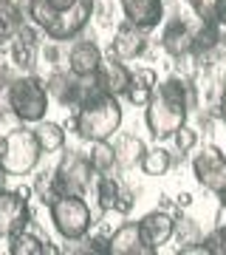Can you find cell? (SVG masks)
Instances as JSON below:
<instances>
[{
	"mask_svg": "<svg viewBox=\"0 0 226 255\" xmlns=\"http://www.w3.org/2000/svg\"><path fill=\"white\" fill-rule=\"evenodd\" d=\"M54 179L63 193H79L88 196L93 182H96V170L90 164V156L82 150H68L54 167Z\"/></svg>",
	"mask_w": 226,
	"mask_h": 255,
	"instance_id": "cell-6",
	"label": "cell"
},
{
	"mask_svg": "<svg viewBox=\"0 0 226 255\" xmlns=\"http://www.w3.org/2000/svg\"><path fill=\"white\" fill-rule=\"evenodd\" d=\"M6 100H9V108L17 114V119L23 125L43 122L45 114H48V105H51L48 88H45V82L37 74H20L17 80L6 88Z\"/></svg>",
	"mask_w": 226,
	"mask_h": 255,
	"instance_id": "cell-5",
	"label": "cell"
},
{
	"mask_svg": "<svg viewBox=\"0 0 226 255\" xmlns=\"http://www.w3.org/2000/svg\"><path fill=\"white\" fill-rule=\"evenodd\" d=\"M139 167H142L145 176H150V179L167 176L172 170V153L167 150V147H161V145H153V147H147V150H145Z\"/></svg>",
	"mask_w": 226,
	"mask_h": 255,
	"instance_id": "cell-19",
	"label": "cell"
},
{
	"mask_svg": "<svg viewBox=\"0 0 226 255\" xmlns=\"http://www.w3.org/2000/svg\"><path fill=\"white\" fill-rule=\"evenodd\" d=\"M122 187H125V184L119 182L113 173H96V182H93V187H90L93 199H96V207L99 210H113Z\"/></svg>",
	"mask_w": 226,
	"mask_h": 255,
	"instance_id": "cell-18",
	"label": "cell"
},
{
	"mask_svg": "<svg viewBox=\"0 0 226 255\" xmlns=\"http://www.w3.org/2000/svg\"><path fill=\"white\" fill-rule=\"evenodd\" d=\"M192 204H195V199H192V193L181 190L178 196H175V207H178V210H190Z\"/></svg>",
	"mask_w": 226,
	"mask_h": 255,
	"instance_id": "cell-30",
	"label": "cell"
},
{
	"mask_svg": "<svg viewBox=\"0 0 226 255\" xmlns=\"http://www.w3.org/2000/svg\"><path fill=\"white\" fill-rule=\"evenodd\" d=\"M161 48L164 54L172 57V60H181V57L192 54V43H195V28L190 26V20L178 17V14H170L164 17L161 26Z\"/></svg>",
	"mask_w": 226,
	"mask_h": 255,
	"instance_id": "cell-9",
	"label": "cell"
},
{
	"mask_svg": "<svg viewBox=\"0 0 226 255\" xmlns=\"http://www.w3.org/2000/svg\"><path fill=\"white\" fill-rule=\"evenodd\" d=\"M201 142V133H198V128H192V125H181L175 133H172V145H175V153L181 156H187L192 153L195 147H198Z\"/></svg>",
	"mask_w": 226,
	"mask_h": 255,
	"instance_id": "cell-24",
	"label": "cell"
},
{
	"mask_svg": "<svg viewBox=\"0 0 226 255\" xmlns=\"http://www.w3.org/2000/svg\"><path fill=\"white\" fill-rule=\"evenodd\" d=\"M153 91H155V88H153ZM153 91L139 88V85H130V91H127V102H130V105H136V108H145L147 102H150V97H153Z\"/></svg>",
	"mask_w": 226,
	"mask_h": 255,
	"instance_id": "cell-29",
	"label": "cell"
},
{
	"mask_svg": "<svg viewBox=\"0 0 226 255\" xmlns=\"http://www.w3.org/2000/svg\"><path fill=\"white\" fill-rule=\"evenodd\" d=\"M31 187H17V190H0V238L9 241L14 233L28 227L31 221V204H28V196H31Z\"/></svg>",
	"mask_w": 226,
	"mask_h": 255,
	"instance_id": "cell-7",
	"label": "cell"
},
{
	"mask_svg": "<svg viewBox=\"0 0 226 255\" xmlns=\"http://www.w3.org/2000/svg\"><path fill=\"white\" fill-rule=\"evenodd\" d=\"M190 3L192 14L201 20H218V11H221V0H187Z\"/></svg>",
	"mask_w": 226,
	"mask_h": 255,
	"instance_id": "cell-25",
	"label": "cell"
},
{
	"mask_svg": "<svg viewBox=\"0 0 226 255\" xmlns=\"http://www.w3.org/2000/svg\"><path fill=\"white\" fill-rule=\"evenodd\" d=\"M119 6H122V14H125L122 20L147 31V34L161 26L164 17H167L164 0H119Z\"/></svg>",
	"mask_w": 226,
	"mask_h": 255,
	"instance_id": "cell-10",
	"label": "cell"
},
{
	"mask_svg": "<svg viewBox=\"0 0 226 255\" xmlns=\"http://www.w3.org/2000/svg\"><path fill=\"white\" fill-rule=\"evenodd\" d=\"M90 164H93V170L96 173H113L119 170L116 164V153H113V145L108 142H90Z\"/></svg>",
	"mask_w": 226,
	"mask_h": 255,
	"instance_id": "cell-22",
	"label": "cell"
},
{
	"mask_svg": "<svg viewBox=\"0 0 226 255\" xmlns=\"http://www.w3.org/2000/svg\"><path fill=\"white\" fill-rule=\"evenodd\" d=\"M130 85H139V88H147V91H153L155 85H158V71L155 68H136L133 71V82Z\"/></svg>",
	"mask_w": 226,
	"mask_h": 255,
	"instance_id": "cell-27",
	"label": "cell"
},
{
	"mask_svg": "<svg viewBox=\"0 0 226 255\" xmlns=\"http://www.w3.org/2000/svg\"><path fill=\"white\" fill-rule=\"evenodd\" d=\"M48 219L63 241H79L96 227V216L79 193H63L54 204H48Z\"/></svg>",
	"mask_w": 226,
	"mask_h": 255,
	"instance_id": "cell-4",
	"label": "cell"
},
{
	"mask_svg": "<svg viewBox=\"0 0 226 255\" xmlns=\"http://www.w3.org/2000/svg\"><path fill=\"white\" fill-rule=\"evenodd\" d=\"M37 54H40V43H31V40H20L14 37L9 46V60L17 65L23 74H31L37 65Z\"/></svg>",
	"mask_w": 226,
	"mask_h": 255,
	"instance_id": "cell-20",
	"label": "cell"
},
{
	"mask_svg": "<svg viewBox=\"0 0 226 255\" xmlns=\"http://www.w3.org/2000/svg\"><path fill=\"white\" fill-rule=\"evenodd\" d=\"M108 255H155L142 238L139 221H122L108 236Z\"/></svg>",
	"mask_w": 226,
	"mask_h": 255,
	"instance_id": "cell-15",
	"label": "cell"
},
{
	"mask_svg": "<svg viewBox=\"0 0 226 255\" xmlns=\"http://www.w3.org/2000/svg\"><path fill=\"white\" fill-rule=\"evenodd\" d=\"M175 241H178V247H187V244H198V241H204V233H201L198 221L195 219H184V216H178V221H175Z\"/></svg>",
	"mask_w": 226,
	"mask_h": 255,
	"instance_id": "cell-23",
	"label": "cell"
},
{
	"mask_svg": "<svg viewBox=\"0 0 226 255\" xmlns=\"http://www.w3.org/2000/svg\"><path fill=\"white\" fill-rule=\"evenodd\" d=\"M175 221H178V213H170V210H150L147 216H142L139 221V230H142V238L147 241V247L158 253L167 241H172L175 236Z\"/></svg>",
	"mask_w": 226,
	"mask_h": 255,
	"instance_id": "cell-11",
	"label": "cell"
},
{
	"mask_svg": "<svg viewBox=\"0 0 226 255\" xmlns=\"http://www.w3.org/2000/svg\"><path fill=\"white\" fill-rule=\"evenodd\" d=\"M45 241L48 238H40L34 233H28L26 230H20L14 236L9 238V255H45Z\"/></svg>",
	"mask_w": 226,
	"mask_h": 255,
	"instance_id": "cell-21",
	"label": "cell"
},
{
	"mask_svg": "<svg viewBox=\"0 0 226 255\" xmlns=\"http://www.w3.org/2000/svg\"><path fill=\"white\" fill-rule=\"evenodd\" d=\"M122 119H125V111L119 105V97L99 91L93 97H88L79 108L74 111L68 125L85 142H108V139H113L119 133Z\"/></svg>",
	"mask_w": 226,
	"mask_h": 255,
	"instance_id": "cell-2",
	"label": "cell"
},
{
	"mask_svg": "<svg viewBox=\"0 0 226 255\" xmlns=\"http://www.w3.org/2000/svg\"><path fill=\"white\" fill-rule=\"evenodd\" d=\"M218 23L224 26V31H226V0H221V11H218Z\"/></svg>",
	"mask_w": 226,
	"mask_h": 255,
	"instance_id": "cell-31",
	"label": "cell"
},
{
	"mask_svg": "<svg viewBox=\"0 0 226 255\" xmlns=\"http://www.w3.org/2000/svg\"><path fill=\"white\" fill-rule=\"evenodd\" d=\"M133 207H136V193L127 190V187H122V193H119L113 210H116L119 216H130V210H133Z\"/></svg>",
	"mask_w": 226,
	"mask_h": 255,
	"instance_id": "cell-28",
	"label": "cell"
},
{
	"mask_svg": "<svg viewBox=\"0 0 226 255\" xmlns=\"http://www.w3.org/2000/svg\"><path fill=\"white\" fill-rule=\"evenodd\" d=\"M218 119H221V122H226V100L218 102Z\"/></svg>",
	"mask_w": 226,
	"mask_h": 255,
	"instance_id": "cell-32",
	"label": "cell"
},
{
	"mask_svg": "<svg viewBox=\"0 0 226 255\" xmlns=\"http://www.w3.org/2000/svg\"><path fill=\"white\" fill-rule=\"evenodd\" d=\"M40 159H43V147L37 142L34 128L17 125L0 136V170L3 173L23 179V176L34 173Z\"/></svg>",
	"mask_w": 226,
	"mask_h": 255,
	"instance_id": "cell-3",
	"label": "cell"
},
{
	"mask_svg": "<svg viewBox=\"0 0 226 255\" xmlns=\"http://www.w3.org/2000/svg\"><path fill=\"white\" fill-rule=\"evenodd\" d=\"M110 145H113V153H116L119 170H130L136 164H142V156L147 150V145L136 133H116L110 139Z\"/></svg>",
	"mask_w": 226,
	"mask_h": 255,
	"instance_id": "cell-16",
	"label": "cell"
},
{
	"mask_svg": "<svg viewBox=\"0 0 226 255\" xmlns=\"http://www.w3.org/2000/svg\"><path fill=\"white\" fill-rule=\"evenodd\" d=\"M102 60H105L102 48L88 37H76L68 43V71L76 77H93L99 71Z\"/></svg>",
	"mask_w": 226,
	"mask_h": 255,
	"instance_id": "cell-12",
	"label": "cell"
},
{
	"mask_svg": "<svg viewBox=\"0 0 226 255\" xmlns=\"http://www.w3.org/2000/svg\"><path fill=\"white\" fill-rule=\"evenodd\" d=\"M201 105V91L195 80L170 77L155 85L150 102L145 105V125L155 142L172 139L181 125H187L190 114Z\"/></svg>",
	"mask_w": 226,
	"mask_h": 255,
	"instance_id": "cell-1",
	"label": "cell"
},
{
	"mask_svg": "<svg viewBox=\"0 0 226 255\" xmlns=\"http://www.w3.org/2000/svg\"><path fill=\"white\" fill-rule=\"evenodd\" d=\"M204 247L209 255H226V227H212L204 236Z\"/></svg>",
	"mask_w": 226,
	"mask_h": 255,
	"instance_id": "cell-26",
	"label": "cell"
},
{
	"mask_svg": "<svg viewBox=\"0 0 226 255\" xmlns=\"http://www.w3.org/2000/svg\"><path fill=\"white\" fill-rule=\"evenodd\" d=\"M9 3H11V6H17V9H23V11H26L31 0H9Z\"/></svg>",
	"mask_w": 226,
	"mask_h": 255,
	"instance_id": "cell-33",
	"label": "cell"
},
{
	"mask_svg": "<svg viewBox=\"0 0 226 255\" xmlns=\"http://www.w3.org/2000/svg\"><path fill=\"white\" fill-rule=\"evenodd\" d=\"M34 133H37V142L43 147V153H60L65 147V128L60 122H51V119H43V122H37L34 125Z\"/></svg>",
	"mask_w": 226,
	"mask_h": 255,
	"instance_id": "cell-17",
	"label": "cell"
},
{
	"mask_svg": "<svg viewBox=\"0 0 226 255\" xmlns=\"http://www.w3.org/2000/svg\"><path fill=\"white\" fill-rule=\"evenodd\" d=\"M96 82L110 97H127L130 82H133V68H127L125 60H119V57H113L108 51V57L102 60L99 71H96Z\"/></svg>",
	"mask_w": 226,
	"mask_h": 255,
	"instance_id": "cell-13",
	"label": "cell"
},
{
	"mask_svg": "<svg viewBox=\"0 0 226 255\" xmlns=\"http://www.w3.org/2000/svg\"><path fill=\"white\" fill-rule=\"evenodd\" d=\"M192 173H195V182L209 190L212 196H224L226 193V153L218 150L215 145L204 147L201 153H195L192 159Z\"/></svg>",
	"mask_w": 226,
	"mask_h": 255,
	"instance_id": "cell-8",
	"label": "cell"
},
{
	"mask_svg": "<svg viewBox=\"0 0 226 255\" xmlns=\"http://www.w3.org/2000/svg\"><path fill=\"white\" fill-rule=\"evenodd\" d=\"M147 48H150V40H147V31H142V28L130 26V23H119L116 34H113V40H110V54L119 57V60H139V57L147 54Z\"/></svg>",
	"mask_w": 226,
	"mask_h": 255,
	"instance_id": "cell-14",
	"label": "cell"
}]
</instances>
